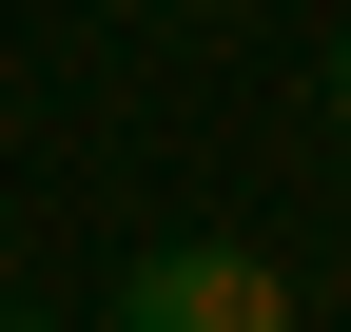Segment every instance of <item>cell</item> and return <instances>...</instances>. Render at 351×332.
Here are the masks:
<instances>
[{"instance_id": "obj_1", "label": "cell", "mask_w": 351, "mask_h": 332, "mask_svg": "<svg viewBox=\"0 0 351 332\" xmlns=\"http://www.w3.org/2000/svg\"><path fill=\"white\" fill-rule=\"evenodd\" d=\"M98 332H293V274L254 254V235H156Z\"/></svg>"}, {"instance_id": "obj_2", "label": "cell", "mask_w": 351, "mask_h": 332, "mask_svg": "<svg viewBox=\"0 0 351 332\" xmlns=\"http://www.w3.org/2000/svg\"><path fill=\"white\" fill-rule=\"evenodd\" d=\"M332 137H351V39H332Z\"/></svg>"}, {"instance_id": "obj_3", "label": "cell", "mask_w": 351, "mask_h": 332, "mask_svg": "<svg viewBox=\"0 0 351 332\" xmlns=\"http://www.w3.org/2000/svg\"><path fill=\"white\" fill-rule=\"evenodd\" d=\"M0 332H39V313H0Z\"/></svg>"}]
</instances>
